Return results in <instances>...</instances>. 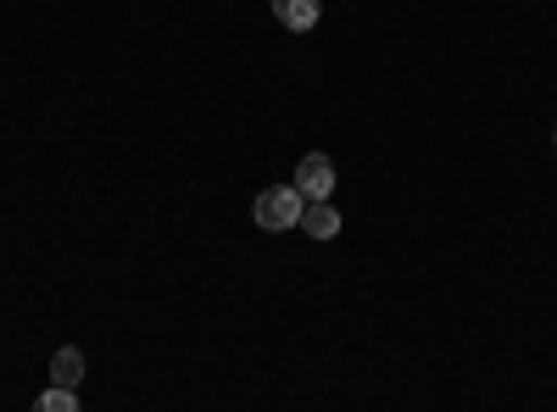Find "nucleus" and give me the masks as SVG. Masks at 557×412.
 Instances as JSON below:
<instances>
[{"label": "nucleus", "instance_id": "nucleus-1", "mask_svg": "<svg viewBox=\"0 0 557 412\" xmlns=\"http://www.w3.org/2000/svg\"><path fill=\"white\" fill-rule=\"evenodd\" d=\"M301 190L296 185H268L262 196H257V228H268V235H285V228H296L301 223Z\"/></svg>", "mask_w": 557, "mask_h": 412}, {"label": "nucleus", "instance_id": "nucleus-2", "mask_svg": "<svg viewBox=\"0 0 557 412\" xmlns=\"http://www.w3.org/2000/svg\"><path fill=\"white\" fill-rule=\"evenodd\" d=\"M296 190H301V201H330L335 196V162L323 151H307L296 162Z\"/></svg>", "mask_w": 557, "mask_h": 412}, {"label": "nucleus", "instance_id": "nucleus-3", "mask_svg": "<svg viewBox=\"0 0 557 412\" xmlns=\"http://www.w3.org/2000/svg\"><path fill=\"white\" fill-rule=\"evenodd\" d=\"M273 17H278V28L307 34V28H318V17H323V0H273Z\"/></svg>", "mask_w": 557, "mask_h": 412}, {"label": "nucleus", "instance_id": "nucleus-4", "mask_svg": "<svg viewBox=\"0 0 557 412\" xmlns=\"http://www.w3.org/2000/svg\"><path fill=\"white\" fill-rule=\"evenodd\" d=\"M301 228H307L312 240H335V235H341V212H335L330 201H307V207H301Z\"/></svg>", "mask_w": 557, "mask_h": 412}, {"label": "nucleus", "instance_id": "nucleus-5", "mask_svg": "<svg viewBox=\"0 0 557 412\" xmlns=\"http://www.w3.org/2000/svg\"><path fill=\"white\" fill-rule=\"evenodd\" d=\"M78 379H84V351H78V346H62V351L51 357V385H57V390H73Z\"/></svg>", "mask_w": 557, "mask_h": 412}, {"label": "nucleus", "instance_id": "nucleus-6", "mask_svg": "<svg viewBox=\"0 0 557 412\" xmlns=\"http://www.w3.org/2000/svg\"><path fill=\"white\" fill-rule=\"evenodd\" d=\"M28 412H78V396H73V390H57V385H51V390H45V396H39V401H34Z\"/></svg>", "mask_w": 557, "mask_h": 412}, {"label": "nucleus", "instance_id": "nucleus-7", "mask_svg": "<svg viewBox=\"0 0 557 412\" xmlns=\"http://www.w3.org/2000/svg\"><path fill=\"white\" fill-rule=\"evenodd\" d=\"M552 146H557V128H552Z\"/></svg>", "mask_w": 557, "mask_h": 412}]
</instances>
